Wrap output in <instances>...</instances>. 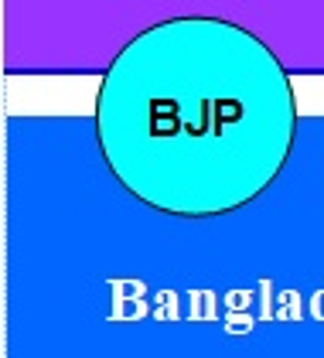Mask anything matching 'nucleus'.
Returning a JSON list of instances; mask_svg holds the SVG:
<instances>
[{"instance_id":"f257e3e1","label":"nucleus","mask_w":324,"mask_h":358,"mask_svg":"<svg viewBox=\"0 0 324 358\" xmlns=\"http://www.w3.org/2000/svg\"><path fill=\"white\" fill-rule=\"evenodd\" d=\"M294 89L270 48L229 21L154 24L113 58L96 96L103 161L147 208L212 219L249 205L283 171Z\"/></svg>"}]
</instances>
